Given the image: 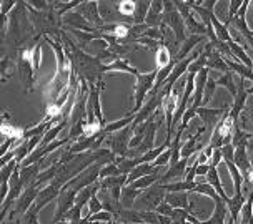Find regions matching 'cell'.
<instances>
[{"mask_svg":"<svg viewBox=\"0 0 253 224\" xmlns=\"http://www.w3.org/2000/svg\"><path fill=\"white\" fill-rule=\"evenodd\" d=\"M164 24L165 27L171 29V32L175 35V45L185 43V32H187V27H185V20L182 17V13L177 10L175 7V2H170V0H164Z\"/></svg>","mask_w":253,"mask_h":224,"instance_id":"obj_1","label":"cell"},{"mask_svg":"<svg viewBox=\"0 0 253 224\" xmlns=\"http://www.w3.org/2000/svg\"><path fill=\"white\" fill-rule=\"evenodd\" d=\"M165 198H167L165 188L160 183H157V185H153L148 190L142 191V194L135 201L133 209L135 211H157L158 206L165 203Z\"/></svg>","mask_w":253,"mask_h":224,"instance_id":"obj_2","label":"cell"},{"mask_svg":"<svg viewBox=\"0 0 253 224\" xmlns=\"http://www.w3.org/2000/svg\"><path fill=\"white\" fill-rule=\"evenodd\" d=\"M157 73L158 70H150L147 73H140L137 77V82H135V106L132 110V113H138L142 110V106L145 105V100L150 96L153 87H155V82H157Z\"/></svg>","mask_w":253,"mask_h":224,"instance_id":"obj_3","label":"cell"},{"mask_svg":"<svg viewBox=\"0 0 253 224\" xmlns=\"http://www.w3.org/2000/svg\"><path fill=\"white\" fill-rule=\"evenodd\" d=\"M17 70H19V73H20V82H22V85H24L25 92H34L35 80H37V71H35L34 65H32L29 47H27V48H20V50H19Z\"/></svg>","mask_w":253,"mask_h":224,"instance_id":"obj_4","label":"cell"},{"mask_svg":"<svg viewBox=\"0 0 253 224\" xmlns=\"http://www.w3.org/2000/svg\"><path fill=\"white\" fill-rule=\"evenodd\" d=\"M132 134H133L132 125L124 128V129H120V131H117V133L108 134V140H107L108 150H110L117 158H126L130 153V141H132Z\"/></svg>","mask_w":253,"mask_h":224,"instance_id":"obj_5","label":"cell"},{"mask_svg":"<svg viewBox=\"0 0 253 224\" xmlns=\"http://www.w3.org/2000/svg\"><path fill=\"white\" fill-rule=\"evenodd\" d=\"M103 168V164L100 163H93L92 166H88L87 169H84L79 176H75L74 179H70L63 190H75V191H82L85 188L95 185V183L100 181V169Z\"/></svg>","mask_w":253,"mask_h":224,"instance_id":"obj_6","label":"cell"},{"mask_svg":"<svg viewBox=\"0 0 253 224\" xmlns=\"http://www.w3.org/2000/svg\"><path fill=\"white\" fill-rule=\"evenodd\" d=\"M77 196H79V191H75V190H63V188H62L60 194H58V198H57V213H55V219H53L52 224L65 221L67 213H69L70 209L75 206Z\"/></svg>","mask_w":253,"mask_h":224,"instance_id":"obj_7","label":"cell"},{"mask_svg":"<svg viewBox=\"0 0 253 224\" xmlns=\"http://www.w3.org/2000/svg\"><path fill=\"white\" fill-rule=\"evenodd\" d=\"M98 3L100 2H82L79 5V8H77V12L82 13L95 30H102L103 27L107 25L100 13V5H98Z\"/></svg>","mask_w":253,"mask_h":224,"instance_id":"obj_8","label":"cell"},{"mask_svg":"<svg viewBox=\"0 0 253 224\" xmlns=\"http://www.w3.org/2000/svg\"><path fill=\"white\" fill-rule=\"evenodd\" d=\"M228 110L230 108H205V106H200V108L197 110V115L200 116V122L203 123L207 131L213 133L216 125L220 123V120L223 118Z\"/></svg>","mask_w":253,"mask_h":224,"instance_id":"obj_9","label":"cell"},{"mask_svg":"<svg viewBox=\"0 0 253 224\" xmlns=\"http://www.w3.org/2000/svg\"><path fill=\"white\" fill-rule=\"evenodd\" d=\"M90 93H88V110L93 111L95 118L98 120V123H102L105 127V116H103L102 105H100V95H102V88H103V80H100L95 85H88Z\"/></svg>","mask_w":253,"mask_h":224,"instance_id":"obj_10","label":"cell"},{"mask_svg":"<svg viewBox=\"0 0 253 224\" xmlns=\"http://www.w3.org/2000/svg\"><path fill=\"white\" fill-rule=\"evenodd\" d=\"M188 166H190V158H182L177 164H173V166H170L167 169L158 183H160V185H170V183L183 181Z\"/></svg>","mask_w":253,"mask_h":224,"instance_id":"obj_11","label":"cell"},{"mask_svg":"<svg viewBox=\"0 0 253 224\" xmlns=\"http://www.w3.org/2000/svg\"><path fill=\"white\" fill-rule=\"evenodd\" d=\"M39 192H40V190H39L37 186H30V188H27V190H25L24 192H22L20 198L17 199L15 208L10 209V213H13V214H19V216L24 218V216H25V213L29 211V209L32 208V204L35 203V199H37Z\"/></svg>","mask_w":253,"mask_h":224,"instance_id":"obj_12","label":"cell"},{"mask_svg":"<svg viewBox=\"0 0 253 224\" xmlns=\"http://www.w3.org/2000/svg\"><path fill=\"white\" fill-rule=\"evenodd\" d=\"M209 68H203L200 73L197 75V80H195V93H193V98H192V103L190 105L193 108H200L202 103H203V98H205V88H207V82H209Z\"/></svg>","mask_w":253,"mask_h":224,"instance_id":"obj_13","label":"cell"},{"mask_svg":"<svg viewBox=\"0 0 253 224\" xmlns=\"http://www.w3.org/2000/svg\"><path fill=\"white\" fill-rule=\"evenodd\" d=\"M60 191H62V188H58L57 185H53V183L42 188L39 192V196H37V199H35V203H34V206L37 208V211L40 213L52 199H57L58 194H60Z\"/></svg>","mask_w":253,"mask_h":224,"instance_id":"obj_14","label":"cell"},{"mask_svg":"<svg viewBox=\"0 0 253 224\" xmlns=\"http://www.w3.org/2000/svg\"><path fill=\"white\" fill-rule=\"evenodd\" d=\"M63 24L69 25L70 29H74V30H82V32L97 33V30H95L93 27L87 22V19H85L82 13H79V12H70V13H67L65 19H63Z\"/></svg>","mask_w":253,"mask_h":224,"instance_id":"obj_15","label":"cell"},{"mask_svg":"<svg viewBox=\"0 0 253 224\" xmlns=\"http://www.w3.org/2000/svg\"><path fill=\"white\" fill-rule=\"evenodd\" d=\"M164 0H153L152 5H150V10H148V15L145 19V24L148 29H157L158 25H162L164 22Z\"/></svg>","mask_w":253,"mask_h":224,"instance_id":"obj_16","label":"cell"},{"mask_svg":"<svg viewBox=\"0 0 253 224\" xmlns=\"http://www.w3.org/2000/svg\"><path fill=\"white\" fill-rule=\"evenodd\" d=\"M155 173H162V166H155L153 163L138 164V166L128 174V178H126V186L132 185L133 181H137V179H140V178L150 176V174H155Z\"/></svg>","mask_w":253,"mask_h":224,"instance_id":"obj_17","label":"cell"},{"mask_svg":"<svg viewBox=\"0 0 253 224\" xmlns=\"http://www.w3.org/2000/svg\"><path fill=\"white\" fill-rule=\"evenodd\" d=\"M205 40H207V37H202V35H190V37L185 40V43L182 45V48L178 50V53L175 55L173 62H175V64H178V62H183L185 58L190 57V52H192L200 42H205Z\"/></svg>","mask_w":253,"mask_h":224,"instance_id":"obj_18","label":"cell"},{"mask_svg":"<svg viewBox=\"0 0 253 224\" xmlns=\"http://www.w3.org/2000/svg\"><path fill=\"white\" fill-rule=\"evenodd\" d=\"M209 45H210V52H209V60H207V68L216 70V71H223V73L230 71L227 62H225V57L221 55L220 52H216L215 48L211 47L210 42H209Z\"/></svg>","mask_w":253,"mask_h":224,"instance_id":"obj_19","label":"cell"},{"mask_svg":"<svg viewBox=\"0 0 253 224\" xmlns=\"http://www.w3.org/2000/svg\"><path fill=\"white\" fill-rule=\"evenodd\" d=\"M245 203H247V199H245V196H243V192H235L233 198H230V201L227 203V208L230 211V218H232L233 221H237L238 216H240Z\"/></svg>","mask_w":253,"mask_h":224,"instance_id":"obj_20","label":"cell"},{"mask_svg":"<svg viewBox=\"0 0 253 224\" xmlns=\"http://www.w3.org/2000/svg\"><path fill=\"white\" fill-rule=\"evenodd\" d=\"M140 194H142V191L135 190L132 186H125L124 190H122V196H120L122 209H133L135 201H137Z\"/></svg>","mask_w":253,"mask_h":224,"instance_id":"obj_21","label":"cell"},{"mask_svg":"<svg viewBox=\"0 0 253 224\" xmlns=\"http://www.w3.org/2000/svg\"><path fill=\"white\" fill-rule=\"evenodd\" d=\"M173 64V58L170 55V50L169 47H167L165 42L160 43V47H158L157 50V57H155V68L157 70H164L167 68L169 65Z\"/></svg>","mask_w":253,"mask_h":224,"instance_id":"obj_22","label":"cell"},{"mask_svg":"<svg viewBox=\"0 0 253 224\" xmlns=\"http://www.w3.org/2000/svg\"><path fill=\"white\" fill-rule=\"evenodd\" d=\"M165 203H169L173 209H190L187 192H167Z\"/></svg>","mask_w":253,"mask_h":224,"instance_id":"obj_23","label":"cell"},{"mask_svg":"<svg viewBox=\"0 0 253 224\" xmlns=\"http://www.w3.org/2000/svg\"><path fill=\"white\" fill-rule=\"evenodd\" d=\"M225 62H227L228 68L233 71V73H237L240 78H245V80H252L253 82V68L250 66L240 64V62H235V60H230V58H225Z\"/></svg>","mask_w":253,"mask_h":224,"instance_id":"obj_24","label":"cell"},{"mask_svg":"<svg viewBox=\"0 0 253 224\" xmlns=\"http://www.w3.org/2000/svg\"><path fill=\"white\" fill-rule=\"evenodd\" d=\"M108 71H124V73H130L133 75L135 78L140 75V71L135 68V66H132L128 64V62L125 60V58H119V60L112 62V64H108Z\"/></svg>","mask_w":253,"mask_h":224,"instance_id":"obj_25","label":"cell"},{"mask_svg":"<svg viewBox=\"0 0 253 224\" xmlns=\"http://www.w3.org/2000/svg\"><path fill=\"white\" fill-rule=\"evenodd\" d=\"M135 115L137 113H132V115H126L125 118H120V120H117V122L114 123H107L105 125V133L107 134H112V133H117V131H120V129H124L126 127H130L133 122H135Z\"/></svg>","mask_w":253,"mask_h":224,"instance_id":"obj_26","label":"cell"},{"mask_svg":"<svg viewBox=\"0 0 253 224\" xmlns=\"http://www.w3.org/2000/svg\"><path fill=\"white\" fill-rule=\"evenodd\" d=\"M115 10L119 15L125 17L126 20L132 22L133 13H135V10H137V2H132V0H122V2H117Z\"/></svg>","mask_w":253,"mask_h":224,"instance_id":"obj_27","label":"cell"},{"mask_svg":"<svg viewBox=\"0 0 253 224\" xmlns=\"http://www.w3.org/2000/svg\"><path fill=\"white\" fill-rule=\"evenodd\" d=\"M225 164H227V169L230 173V176H232V181H233V190L235 192H243V174L240 173V169L235 166L233 161H225Z\"/></svg>","mask_w":253,"mask_h":224,"instance_id":"obj_28","label":"cell"},{"mask_svg":"<svg viewBox=\"0 0 253 224\" xmlns=\"http://www.w3.org/2000/svg\"><path fill=\"white\" fill-rule=\"evenodd\" d=\"M216 87H225L235 98V95H237V80L233 78V71L230 70L223 75V77H220L216 80Z\"/></svg>","mask_w":253,"mask_h":224,"instance_id":"obj_29","label":"cell"},{"mask_svg":"<svg viewBox=\"0 0 253 224\" xmlns=\"http://www.w3.org/2000/svg\"><path fill=\"white\" fill-rule=\"evenodd\" d=\"M192 192H198V194H203V196H207V198H210V199H213V201H216V199L220 198L218 192H216L213 190V186H210L209 183H198L197 181L195 190H193Z\"/></svg>","mask_w":253,"mask_h":224,"instance_id":"obj_30","label":"cell"},{"mask_svg":"<svg viewBox=\"0 0 253 224\" xmlns=\"http://www.w3.org/2000/svg\"><path fill=\"white\" fill-rule=\"evenodd\" d=\"M115 176H122V171L119 169L115 163H110V164H105L102 169H100V179H107V178H115Z\"/></svg>","mask_w":253,"mask_h":224,"instance_id":"obj_31","label":"cell"},{"mask_svg":"<svg viewBox=\"0 0 253 224\" xmlns=\"http://www.w3.org/2000/svg\"><path fill=\"white\" fill-rule=\"evenodd\" d=\"M188 216H190L188 209H173V213H171L170 219L173 223H178V224H187Z\"/></svg>","mask_w":253,"mask_h":224,"instance_id":"obj_32","label":"cell"},{"mask_svg":"<svg viewBox=\"0 0 253 224\" xmlns=\"http://www.w3.org/2000/svg\"><path fill=\"white\" fill-rule=\"evenodd\" d=\"M112 218H114V214L108 213V211H102V213H97V214H92V216H87L88 221L92 223H112Z\"/></svg>","mask_w":253,"mask_h":224,"instance_id":"obj_33","label":"cell"},{"mask_svg":"<svg viewBox=\"0 0 253 224\" xmlns=\"http://www.w3.org/2000/svg\"><path fill=\"white\" fill-rule=\"evenodd\" d=\"M98 194V192H97ZM95 194L92 199H90V203H88V214L92 216V214H97V213H102L103 211V204H102V201L98 199V196Z\"/></svg>","mask_w":253,"mask_h":224,"instance_id":"obj_34","label":"cell"},{"mask_svg":"<svg viewBox=\"0 0 253 224\" xmlns=\"http://www.w3.org/2000/svg\"><path fill=\"white\" fill-rule=\"evenodd\" d=\"M221 150V155H223V160L225 161H233L235 160V151H237V148H235L232 143H227L223 148H220Z\"/></svg>","mask_w":253,"mask_h":224,"instance_id":"obj_35","label":"cell"},{"mask_svg":"<svg viewBox=\"0 0 253 224\" xmlns=\"http://www.w3.org/2000/svg\"><path fill=\"white\" fill-rule=\"evenodd\" d=\"M170 160H171V150L169 148V150L165 151V153H162L160 156H158V158L155 160V166H162V168H165L167 164H170Z\"/></svg>","mask_w":253,"mask_h":224,"instance_id":"obj_36","label":"cell"},{"mask_svg":"<svg viewBox=\"0 0 253 224\" xmlns=\"http://www.w3.org/2000/svg\"><path fill=\"white\" fill-rule=\"evenodd\" d=\"M221 160H223V155H221V150H215L213 151V155H211V158H210V166L211 168H218L220 166V163H221Z\"/></svg>","mask_w":253,"mask_h":224,"instance_id":"obj_37","label":"cell"},{"mask_svg":"<svg viewBox=\"0 0 253 224\" xmlns=\"http://www.w3.org/2000/svg\"><path fill=\"white\" fill-rule=\"evenodd\" d=\"M155 213H158L160 214V216H171V213H173V208H171V206L169 204V203H162L160 206H158L157 208V211Z\"/></svg>","mask_w":253,"mask_h":224,"instance_id":"obj_38","label":"cell"},{"mask_svg":"<svg viewBox=\"0 0 253 224\" xmlns=\"http://www.w3.org/2000/svg\"><path fill=\"white\" fill-rule=\"evenodd\" d=\"M17 3H19V2H7V0L0 2V12H2V17H7V12L13 10V8L17 7Z\"/></svg>","mask_w":253,"mask_h":224,"instance_id":"obj_39","label":"cell"},{"mask_svg":"<svg viewBox=\"0 0 253 224\" xmlns=\"http://www.w3.org/2000/svg\"><path fill=\"white\" fill-rule=\"evenodd\" d=\"M210 168H211L210 164H198V163H197V169H195L197 176H205V178H207V174H209Z\"/></svg>","mask_w":253,"mask_h":224,"instance_id":"obj_40","label":"cell"},{"mask_svg":"<svg viewBox=\"0 0 253 224\" xmlns=\"http://www.w3.org/2000/svg\"><path fill=\"white\" fill-rule=\"evenodd\" d=\"M247 93H248V95H253V87H250V88H247Z\"/></svg>","mask_w":253,"mask_h":224,"instance_id":"obj_41","label":"cell"},{"mask_svg":"<svg viewBox=\"0 0 253 224\" xmlns=\"http://www.w3.org/2000/svg\"><path fill=\"white\" fill-rule=\"evenodd\" d=\"M57 224H69V223H67V221H60V223H57Z\"/></svg>","mask_w":253,"mask_h":224,"instance_id":"obj_42","label":"cell"},{"mask_svg":"<svg viewBox=\"0 0 253 224\" xmlns=\"http://www.w3.org/2000/svg\"><path fill=\"white\" fill-rule=\"evenodd\" d=\"M187 224H193V223H190V221H187Z\"/></svg>","mask_w":253,"mask_h":224,"instance_id":"obj_43","label":"cell"},{"mask_svg":"<svg viewBox=\"0 0 253 224\" xmlns=\"http://www.w3.org/2000/svg\"><path fill=\"white\" fill-rule=\"evenodd\" d=\"M171 224H178V223H173V221H171Z\"/></svg>","mask_w":253,"mask_h":224,"instance_id":"obj_44","label":"cell"},{"mask_svg":"<svg viewBox=\"0 0 253 224\" xmlns=\"http://www.w3.org/2000/svg\"><path fill=\"white\" fill-rule=\"evenodd\" d=\"M252 164H253V156H252Z\"/></svg>","mask_w":253,"mask_h":224,"instance_id":"obj_45","label":"cell"},{"mask_svg":"<svg viewBox=\"0 0 253 224\" xmlns=\"http://www.w3.org/2000/svg\"><path fill=\"white\" fill-rule=\"evenodd\" d=\"M252 35H253V30H252Z\"/></svg>","mask_w":253,"mask_h":224,"instance_id":"obj_46","label":"cell"}]
</instances>
